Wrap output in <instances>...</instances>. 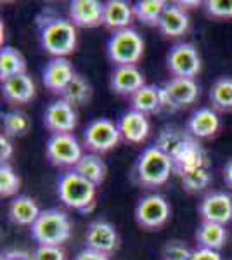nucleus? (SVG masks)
Wrapping results in <instances>:
<instances>
[{"label":"nucleus","instance_id":"nucleus-9","mask_svg":"<svg viewBox=\"0 0 232 260\" xmlns=\"http://www.w3.org/2000/svg\"><path fill=\"white\" fill-rule=\"evenodd\" d=\"M167 66L175 78H192L201 71V59L192 44L182 42L170 49L167 54Z\"/></svg>","mask_w":232,"mask_h":260},{"label":"nucleus","instance_id":"nucleus-12","mask_svg":"<svg viewBox=\"0 0 232 260\" xmlns=\"http://www.w3.org/2000/svg\"><path fill=\"white\" fill-rule=\"evenodd\" d=\"M44 125L52 134H71L77 127V111L68 101H54L44 113Z\"/></svg>","mask_w":232,"mask_h":260},{"label":"nucleus","instance_id":"nucleus-25","mask_svg":"<svg viewBox=\"0 0 232 260\" xmlns=\"http://www.w3.org/2000/svg\"><path fill=\"white\" fill-rule=\"evenodd\" d=\"M130 101H132V110L142 113V115L158 113L163 108L161 89L156 85H149V83H146L142 89H139L130 98Z\"/></svg>","mask_w":232,"mask_h":260},{"label":"nucleus","instance_id":"nucleus-24","mask_svg":"<svg viewBox=\"0 0 232 260\" xmlns=\"http://www.w3.org/2000/svg\"><path fill=\"white\" fill-rule=\"evenodd\" d=\"M192 139V136L184 128L179 127H164L156 137V148H159L164 154L174 158L180 149Z\"/></svg>","mask_w":232,"mask_h":260},{"label":"nucleus","instance_id":"nucleus-31","mask_svg":"<svg viewBox=\"0 0 232 260\" xmlns=\"http://www.w3.org/2000/svg\"><path fill=\"white\" fill-rule=\"evenodd\" d=\"M210 101L213 104V110L230 111L232 110V78L222 77L215 80L210 90Z\"/></svg>","mask_w":232,"mask_h":260},{"label":"nucleus","instance_id":"nucleus-1","mask_svg":"<svg viewBox=\"0 0 232 260\" xmlns=\"http://www.w3.org/2000/svg\"><path fill=\"white\" fill-rule=\"evenodd\" d=\"M39 33L42 47L54 57H66L77 47V28L70 19L59 16L39 18Z\"/></svg>","mask_w":232,"mask_h":260},{"label":"nucleus","instance_id":"nucleus-19","mask_svg":"<svg viewBox=\"0 0 232 260\" xmlns=\"http://www.w3.org/2000/svg\"><path fill=\"white\" fill-rule=\"evenodd\" d=\"M218 128H220V118L212 108H200L187 120V132L196 139L212 137L218 132Z\"/></svg>","mask_w":232,"mask_h":260},{"label":"nucleus","instance_id":"nucleus-3","mask_svg":"<svg viewBox=\"0 0 232 260\" xmlns=\"http://www.w3.org/2000/svg\"><path fill=\"white\" fill-rule=\"evenodd\" d=\"M95 187L90 180L82 177L77 172H66L57 179V194L59 200L66 207L88 213L95 205Z\"/></svg>","mask_w":232,"mask_h":260},{"label":"nucleus","instance_id":"nucleus-15","mask_svg":"<svg viewBox=\"0 0 232 260\" xmlns=\"http://www.w3.org/2000/svg\"><path fill=\"white\" fill-rule=\"evenodd\" d=\"M109 85L115 94L130 95L146 85V77L137 66H116L109 78Z\"/></svg>","mask_w":232,"mask_h":260},{"label":"nucleus","instance_id":"nucleus-40","mask_svg":"<svg viewBox=\"0 0 232 260\" xmlns=\"http://www.w3.org/2000/svg\"><path fill=\"white\" fill-rule=\"evenodd\" d=\"M75 260H109V257L104 253H99V251H95V250L85 248L80 251L77 257H75Z\"/></svg>","mask_w":232,"mask_h":260},{"label":"nucleus","instance_id":"nucleus-36","mask_svg":"<svg viewBox=\"0 0 232 260\" xmlns=\"http://www.w3.org/2000/svg\"><path fill=\"white\" fill-rule=\"evenodd\" d=\"M206 11L210 16L218 19H230L232 18V0H208Z\"/></svg>","mask_w":232,"mask_h":260},{"label":"nucleus","instance_id":"nucleus-13","mask_svg":"<svg viewBox=\"0 0 232 260\" xmlns=\"http://www.w3.org/2000/svg\"><path fill=\"white\" fill-rule=\"evenodd\" d=\"M200 215L206 222L229 224L232 220V196L222 191L206 194L200 203Z\"/></svg>","mask_w":232,"mask_h":260},{"label":"nucleus","instance_id":"nucleus-42","mask_svg":"<svg viewBox=\"0 0 232 260\" xmlns=\"http://www.w3.org/2000/svg\"><path fill=\"white\" fill-rule=\"evenodd\" d=\"M0 260H9V258H7V257H2V258H0Z\"/></svg>","mask_w":232,"mask_h":260},{"label":"nucleus","instance_id":"nucleus-39","mask_svg":"<svg viewBox=\"0 0 232 260\" xmlns=\"http://www.w3.org/2000/svg\"><path fill=\"white\" fill-rule=\"evenodd\" d=\"M191 260H222L220 253L215 250H208V248H197L192 251Z\"/></svg>","mask_w":232,"mask_h":260},{"label":"nucleus","instance_id":"nucleus-41","mask_svg":"<svg viewBox=\"0 0 232 260\" xmlns=\"http://www.w3.org/2000/svg\"><path fill=\"white\" fill-rule=\"evenodd\" d=\"M223 180L229 187H232V160H229L223 167Z\"/></svg>","mask_w":232,"mask_h":260},{"label":"nucleus","instance_id":"nucleus-34","mask_svg":"<svg viewBox=\"0 0 232 260\" xmlns=\"http://www.w3.org/2000/svg\"><path fill=\"white\" fill-rule=\"evenodd\" d=\"M19 186H21V180L18 177V174L14 172V169L7 165V163L0 167V196L2 198L14 196L19 191Z\"/></svg>","mask_w":232,"mask_h":260},{"label":"nucleus","instance_id":"nucleus-38","mask_svg":"<svg viewBox=\"0 0 232 260\" xmlns=\"http://www.w3.org/2000/svg\"><path fill=\"white\" fill-rule=\"evenodd\" d=\"M12 151H14V148H12L11 141L7 139L6 134H2V136H0V160H2V165H6V163L11 160Z\"/></svg>","mask_w":232,"mask_h":260},{"label":"nucleus","instance_id":"nucleus-26","mask_svg":"<svg viewBox=\"0 0 232 260\" xmlns=\"http://www.w3.org/2000/svg\"><path fill=\"white\" fill-rule=\"evenodd\" d=\"M196 241L200 243V248L218 251L227 241L225 225L203 220L196 229Z\"/></svg>","mask_w":232,"mask_h":260},{"label":"nucleus","instance_id":"nucleus-37","mask_svg":"<svg viewBox=\"0 0 232 260\" xmlns=\"http://www.w3.org/2000/svg\"><path fill=\"white\" fill-rule=\"evenodd\" d=\"M31 260H66V253L61 246H39L31 253Z\"/></svg>","mask_w":232,"mask_h":260},{"label":"nucleus","instance_id":"nucleus-30","mask_svg":"<svg viewBox=\"0 0 232 260\" xmlns=\"http://www.w3.org/2000/svg\"><path fill=\"white\" fill-rule=\"evenodd\" d=\"M167 6L168 4L163 0H142L134 6V14L141 23L149 24V26H158Z\"/></svg>","mask_w":232,"mask_h":260},{"label":"nucleus","instance_id":"nucleus-7","mask_svg":"<svg viewBox=\"0 0 232 260\" xmlns=\"http://www.w3.org/2000/svg\"><path fill=\"white\" fill-rule=\"evenodd\" d=\"M200 87L192 78H170L161 87L163 108L167 111H179L196 103Z\"/></svg>","mask_w":232,"mask_h":260},{"label":"nucleus","instance_id":"nucleus-11","mask_svg":"<svg viewBox=\"0 0 232 260\" xmlns=\"http://www.w3.org/2000/svg\"><path fill=\"white\" fill-rule=\"evenodd\" d=\"M85 243L87 248L109 255L118 248L120 236H118V231L111 222L97 219L88 224L85 233Z\"/></svg>","mask_w":232,"mask_h":260},{"label":"nucleus","instance_id":"nucleus-27","mask_svg":"<svg viewBox=\"0 0 232 260\" xmlns=\"http://www.w3.org/2000/svg\"><path fill=\"white\" fill-rule=\"evenodd\" d=\"M75 172L82 175V177H85L87 180H90L94 186H101L106 180L108 167L97 154L87 153L83 154L82 160L78 161V165L75 167Z\"/></svg>","mask_w":232,"mask_h":260},{"label":"nucleus","instance_id":"nucleus-23","mask_svg":"<svg viewBox=\"0 0 232 260\" xmlns=\"http://www.w3.org/2000/svg\"><path fill=\"white\" fill-rule=\"evenodd\" d=\"M40 208L35 200L29 196H18L9 205V219L18 225H29L31 228L40 217Z\"/></svg>","mask_w":232,"mask_h":260},{"label":"nucleus","instance_id":"nucleus-29","mask_svg":"<svg viewBox=\"0 0 232 260\" xmlns=\"http://www.w3.org/2000/svg\"><path fill=\"white\" fill-rule=\"evenodd\" d=\"M62 99L68 101L71 106H85L92 99V85L83 75L77 73L71 83L62 92Z\"/></svg>","mask_w":232,"mask_h":260},{"label":"nucleus","instance_id":"nucleus-6","mask_svg":"<svg viewBox=\"0 0 232 260\" xmlns=\"http://www.w3.org/2000/svg\"><path fill=\"white\" fill-rule=\"evenodd\" d=\"M45 153L52 165L73 167V169L85 154L73 134H52L45 146Z\"/></svg>","mask_w":232,"mask_h":260},{"label":"nucleus","instance_id":"nucleus-4","mask_svg":"<svg viewBox=\"0 0 232 260\" xmlns=\"http://www.w3.org/2000/svg\"><path fill=\"white\" fill-rule=\"evenodd\" d=\"M172 172H174L172 158L156 146L146 148L136 163L137 180L146 187L163 186L170 179Z\"/></svg>","mask_w":232,"mask_h":260},{"label":"nucleus","instance_id":"nucleus-35","mask_svg":"<svg viewBox=\"0 0 232 260\" xmlns=\"http://www.w3.org/2000/svg\"><path fill=\"white\" fill-rule=\"evenodd\" d=\"M192 251L184 241L172 240L163 246V260H191Z\"/></svg>","mask_w":232,"mask_h":260},{"label":"nucleus","instance_id":"nucleus-21","mask_svg":"<svg viewBox=\"0 0 232 260\" xmlns=\"http://www.w3.org/2000/svg\"><path fill=\"white\" fill-rule=\"evenodd\" d=\"M2 94L7 103L26 104L35 98V83L26 73L16 75L9 80L2 82Z\"/></svg>","mask_w":232,"mask_h":260},{"label":"nucleus","instance_id":"nucleus-22","mask_svg":"<svg viewBox=\"0 0 232 260\" xmlns=\"http://www.w3.org/2000/svg\"><path fill=\"white\" fill-rule=\"evenodd\" d=\"M158 28L164 37H172V39L184 35V33L189 30L187 12H185V9H182L179 4H170V6H167V9H164L161 19H159V23H158Z\"/></svg>","mask_w":232,"mask_h":260},{"label":"nucleus","instance_id":"nucleus-5","mask_svg":"<svg viewBox=\"0 0 232 260\" xmlns=\"http://www.w3.org/2000/svg\"><path fill=\"white\" fill-rule=\"evenodd\" d=\"M144 54V40L132 28L115 31L108 42V56L116 66H136Z\"/></svg>","mask_w":232,"mask_h":260},{"label":"nucleus","instance_id":"nucleus-10","mask_svg":"<svg viewBox=\"0 0 232 260\" xmlns=\"http://www.w3.org/2000/svg\"><path fill=\"white\" fill-rule=\"evenodd\" d=\"M170 219V205L161 194H146L136 207V220L144 229H158Z\"/></svg>","mask_w":232,"mask_h":260},{"label":"nucleus","instance_id":"nucleus-17","mask_svg":"<svg viewBox=\"0 0 232 260\" xmlns=\"http://www.w3.org/2000/svg\"><path fill=\"white\" fill-rule=\"evenodd\" d=\"M118 130L121 134V139L132 144H141L149 136V121H147L146 115L139 113L136 110L125 111L123 115L118 118Z\"/></svg>","mask_w":232,"mask_h":260},{"label":"nucleus","instance_id":"nucleus-16","mask_svg":"<svg viewBox=\"0 0 232 260\" xmlns=\"http://www.w3.org/2000/svg\"><path fill=\"white\" fill-rule=\"evenodd\" d=\"M172 163H174L175 174L182 175L185 172L201 169V167H208V156H206V151L203 149V146L200 144V141H197L196 137H192V139L172 158Z\"/></svg>","mask_w":232,"mask_h":260},{"label":"nucleus","instance_id":"nucleus-32","mask_svg":"<svg viewBox=\"0 0 232 260\" xmlns=\"http://www.w3.org/2000/svg\"><path fill=\"white\" fill-rule=\"evenodd\" d=\"M179 177L180 182H182L184 191L191 192V194L205 191L212 184V174H210L208 167H201V169L185 172V174L179 175Z\"/></svg>","mask_w":232,"mask_h":260},{"label":"nucleus","instance_id":"nucleus-18","mask_svg":"<svg viewBox=\"0 0 232 260\" xmlns=\"http://www.w3.org/2000/svg\"><path fill=\"white\" fill-rule=\"evenodd\" d=\"M104 4L97 0H73L70 4V21L75 26L94 28L103 24Z\"/></svg>","mask_w":232,"mask_h":260},{"label":"nucleus","instance_id":"nucleus-14","mask_svg":"<svg viewBox=\"0 0 232 260\" xmlns=\"http://www.w3.org/2000/svg\"><path fill=\"white\" fill-rule=\"evenodd\" d=\"M75 75L77 73L66 57H54L45 64L44 73H42V82L54 94H62L75 78Z\"/></svg>","mask_w":232,"mask_h":260},{"label":"nucleus","instance_id":"nucleus-20","mask_svg":"<svg viewBox=\"0 0 232 260\" xmlns=\"http://www.w3.org/2000/svg\"><path fill=\"white\" fill-rule=\"evenodd\" d=\"M134 16V7L125 0H108L103 9V24L115 33L130 28Z\"/></svg>","mask_w":232,"mask_h":260},{"label":"nucleus","instance_id":"nucleus-8","mask_svg":"<svg viewBox=\"0 0 232 260\" xmlns=\"http://www.w3.org/2000/svg\"><path fill=\"white\" fill-rule=\"evenodd\" d=\"M121 134L118 125L108 118H99L88 123L83 132V146L92 153H108L120 142Z\"/></svg>","mask_w":232,"mask_h":260},{"label":"nucleus","instance_id":"nucleus-2","mask_svg":"<svg viewBox=\"0 0 232 260\" xmlns=\"http://www.w3.org/2000/svg\"><path fill=\"white\" fill-rule=\"evenodd\" d=\"M71 220L68 213L49 208L40 213L35 224L31 225V238L39 243V246H61L71 236Z\"/></svg>","mask_w":232,"mask_h":260},{"label":"nucleus","instance_id":"nucleus-33","mask_svg":"<svg viewBox=\"0 0 232 260\" xmlns=\"http://www.w3.org/2000/svg\"><path fill=\"white\" fill-rule=\"evenodd\" d=\"M2 127L7 137H23L29 130V118L23 111H7L2 116Z\"/></svg>","mask_w":232,"mask_h":260},{"label":"nucleus","instance_id":"nucleus-28","mask_svg":"<svg viewBox=\"0 0 232 260\" xmlns=\"http://www.w3.org/2000/svg\"><path fill=\"white\" fill-rule=\"evenodd\" d=\"M21 73H26V61H24L23 54L14 47H2L0 50V78L2 82Z\"/></svg>","mask_w":232,"mask_h":260}]
</instances>
